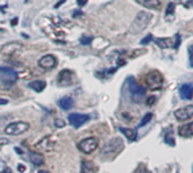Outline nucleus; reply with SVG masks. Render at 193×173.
<instances>
[{
  "mask_svg": "<svg viewBox=\"0 0 193 173\" xmlns=\"http://www.w3.org/2000/svg\"><path fill=\"white\" fill-rule=\"evenodd\" d=\"M151 17H153L151 14L147 13V11H139L130 26L131 34H140L142 31L146 30V27L148 26L149 22L151 20Z\"/></svg>",
  "mask_w": 193,
  "mask_h": 173,
  "instance_id": "1",
  "label": "nucleus"
},
{
  "mask_svg": "<svg viewBox=\"0 0 193 173\" xmlns=\"http://www.w3.org/2000/svg\"><path fill=\"white\" fill-rule=\"evenodd\" d=\"M123 147H124L123 140L121 138L115 137V138L107 140L105 143V145L102 148V155L106 158H113L120 153L123 149Z\"/></svg>",
  "mask_w": 193,
  "mask_h": 173,
  "instance_id": "2",
  "label": "nucleus"
},
{
  "mask_svg": "<svg viewBox=\"0 0 193 173\" xmlns=\"http://www.w3.org/2000/svg\"><path fill=\"white\" fill-rule=\"evenodd\" d=\"M128 88H129V93H130V97L131 100L135 102V103H141L142 100L145 97L146 94V89L140 86L135 79L133 77H129L128 78Z\"/></svg>",
  "mask_w": 193,
  "mask_h": 173,
  "instance_id": "3",
  "label": "nucleus"
},
{
  "mask_svg": "<svg viewBox=\"0 0 193 173\" xmlns=\"http://www.w3.org/2000/svg\"><path fill=\"white\" fill-rule=\"evenodd\" d=\"M163 83H164L163 76L157 70H154V71L149 73V74L147 75V77H146V84H147V86L151 91L160 89L162 86H163Z\"/></svg>",
  "mask_w": 193,
  "mask_h": 173,
  "instance_id": "4",
  "label": "nucleus"
},
{
  "mask_svg": "<svg viewBox=\"0 0 193 173\" xmlns=\"http://www.w3.org/2000/svg\"><path fill=\"white\" fill-rule=\"evenodd\" d=\"M29 129V124L24 121H17V122H13L9 124L5 128V134L6 135H13V136H18L26 133Z\"/></svg>",
  "mask_w": 193,
  "mask_h": 173,
  "instance_id": "5",
  "label": "nucleus"
},
{
  "mask_svg": "<svg viewBox=\"0 0 193 173\" xmlns=\"http://www.w3.org/2000/svg\"><path fill=\"white\" fill-rule=\"evenodd\" d=\"M98 139L96 137H88V138L82 139L77 145L78 149L85 154H91L98 147Z\"/></svg>",
  "mask_w": 193,
  "mask_h": 173,
  "instance_id": "6",
  "label": "nucleus"
},
{
  "mask_svg": "<svg viewBox=\"0 0 193 173\" xmlns=\"http://www.w3.org/2000/svg\"><path fill=\"white\" fill-rule=\"evenodd\" d=\"M75 78H76V75L73 73V70L70 69H63L61 70L58 75V85L61 86V87H66V86H70L75 82Z\"/></svg>",
  "mask_w": 193,
  "mask_h": 173,
  "instance_id": "7",
  "label": "nucleus"
},
{
  "mask_svg": "<svg viewBox=\"0 0 193 173\" xmlns=\"http://www.w3.org/2000/svg\"><path fill=\"white\" fill-rule=\"evenodd\" d=\"M17 80V73L8 67H0V82L6 85H11Z\"/></svg>",
  "mask_w": 193,
  "mask_h": 173,
  "instance_id": "8",
  "label": "nucleus"
},
{
  "mask_svg": "<svg viewBox=\"0 0 193 173\" xmlns=\"http://www.w3.org/2000/svg\"><path fill=\"white\" fill-rule=\"evenodd\" d=\"M180 35L176 34L175 37H158L155 40V43L160 49H169V48H179L180 45Z\"/></svg>",
  "mask_w": 193,
  "mask_h": 173,
  "instance_id": "9",
  "label": "nucleus"
},
{
  "mask_svg": "<svg viewBox=\"0 0 193 173\" xmlns=\"http://www.w3.org/2000/svg\"><path fill=\"white\" fill-rule=\"evenodd\" d=\"M89 120V115L88 114H82V113H71L68 117V121L75 128H79L86 124Z\"/></svg>",
  "mask_w": 193,
  "mask_h": 173,
  "instance_id": "10",
  "label": "nucleus"
},
{
  "mask_svg": "<svg viewBox=\"0 0 193 173\" xmlns=\"http://www.w3.org/2000/svg\"><path fill=\"white\" fill-rule=\"evenodd\" d=\"M175 118L177 119L179 121H186L193 117V105L192 104H189L184 108L177 109L174 112Z\"/></svg>",
  "mask_w": 193,
  "mask_h": 173,
  "instance_id": "11",
  "label": "nucleus"
},
{
  "mask_svg": "<svg viewBox=\"0 0 193 173\" xmlns=\"http://www.w3.org/2000/svg\"><path fill=\"white\" fill-rule=\"evenodd\" d=\"M58 64V60L53 55H46L42 57L39 61V66L44 69H52Z\"/></svg>",
  "mask_w": 193,
  "mask_h": 173,
  "instance_id": "12",
  "label": "nucleus"
},
{
  "mask_svg": "<svg viewBox=\"0 0 193 173\" xmlns=\"http://www.w3.org/2000/svg\"><path fill=\"white\" fill-rule=\"evenodd\" d=\"M179 135L184 138H191L193 136V124L189 122L179 127Z\"/></svg>",
  "mask_w": 193,
  "mask_h": 173,
  "instance_id": "13",
  "label": "nucleus"
},
{
  "mask_svg": "<svg viewBox=\"0 0 193 173\" xmlns=\"http://www.w3.org/2000/svg\"><path fill=\"white\" fill-rule=\"evenodd\" d=\"M80 173H97V166L93 162L82 160L80 164Z\"/></svg>",
  "mask_w": 193,
  "mask_h": 173,
  "instance_id": "14",
  "label": "nucleus"
},
{
  "mask_svg": "<svg viewBox=\"0 0 193 173\" xmlns=\"http://www.w3.org/2000/svg\"><path fill=\"white\" fill-rule=\"evenodd\" d=\"M180 95L182 99L192 100V85L184 84L180 87Z\"/></svg>",
  "mask_w": 193,
  "mask_h": 173,
  "instance_id": "15",
  "label": "nucleus"
},
{
  "mask_svg": "<svg viewBox=\"0 0 193 173\" xmlns=\"http://www.w3.org/2000/svg\"><path fill=\"white\" fill-rule=\"evenodd\" d=\"M58 105L60 106V109L64 110H70L73 106V100L70 97V96H64V97H61V99L58 101Z\"/></svg>",
  "mask_w": 193,
  "mask_h": 173,
  "instance_id": "16",
  "label": "nucleus"
},
{
  "mask_svg": "<svg viewBox=\"0 0 193 173\" xmlns=\"http://www.w3.org/2000/svg\"><path fill=\"white\" fill-rule=\"evenodd\" d=\"M19 49H22V44L17 43V42H11V43H8L7 45H5L1 49V52L5 53V55H11L15 51H18Z\"/></svg>",
  "mask_w": 193,
  "mask_h": 173,
  "instance_id": "17",
  "label": "nucleus"
},
{
  "mask_svg": "<svg viewBox=\"0 0 193 173\" xmlns=\"http://www.w3.org/2000/svg\"><path fill=\"white\" fill-rule=\"evenodd\" d=\"M137 2L148 9H157L160 6V0H137Z\"/></svg>",
  "mask_w": 193,
  "mask_h": 173,
  "instance_id": "18",
  "label": "nucleus"
},
{
  "mask_svg": "<svg viewBox=\"0 0 193 173\" xmlns=\"http://www.w3.org/2000/svg\"><path fill=\"white\" fill-rule=\"evenodd\" d=\"M120 131L122 134L124 135L126 137V139L129 140V142H135V139H137V130L135 129H130V128H123V127H121L120 128Z\"/></svg>",
  "mask_w": 193,
  "mask_h": 173,
  "instance_id": "19",
  "label": "nucleus"
},
{
  "mask_svg": "<svg viewBox=\"0 0 193 173\" xmlns=\"http://www.w3.org/2000/svg\"><path fill=\"white\" fill-rule=\"evenodd\" d=\"M50 144L52 145V144H54V142H52L49 137H45V138H43L39 144H37V145H36V147L43 149V151H45V152H50V151H52V149H53V146H50Z\"/></svg>",
  "mask_w": 193,
  "mask_h": 173,
  "instance_id": "20",
  "label": "nucleus"
},
{
  "mask_svg": "<svg viewBox=\"0 0 193 173\" xmlns=\"http://www.w3.org/2000/svg\"><path fill=\"white\" fill-rule=\"evenodd\" d=\"M28 86L33 89V91H35V92L41 93V92H43L44 88L46 87V83H45L44 80H35V82L29 83Z\"/></svg>",
  "mask_w": 193,
  "mask_h": 173,
  "instance_id": "21",
  "label": "nucleus"
},
{
  "mask_svg": "<svg viewBox=\"0 0 193 173\" xmlns=\"http://www.w3.org/2000/svg\"><path fill=\"white\" fill-rule=\"evenodd\" d=\"M29 158H31V162L36 165V166H41L42 164L44 163V158L42 155H40L39 153H34V152H31L29 153Z\"/></svg>",
  "mask_w": 193,
  "mask_h": 173,
  "instance_id": "22",
  "label": "nucleus"
},
{
  "mask_svg": "<svg viewBox=\"0 0 193 173\" xmlns=\"http://www.w3.org/2000/svg\"><path fill=\"white\" fill-rule=\"evenodd\" d=\"M153 119V113H146L145 114V117L142 118V120L140 121V124H139V127H144V126H146V124L149 122L150 120Z\"/></svg>",
  "mask_w": 193,
  "mask_h": 173,
  "instance_id": "23",
  "label": "nucleus"
},
{
  "mask_svg": "<svg viewBox=\"0 0 193 173\" xmlns=\"http://www.w3.org/2000/svg\"><path fill=\"white\" fill-rule=\"evenodd\" d=\"M93 42V36H82V39H80V43L82 45H88L91 44Z\"/></svg>",
  "mask_w": 193,
  "mask_h": 173,
  "instance_id": "24",
  "label": "nucleus"
},
{
  "mask_svg": "<svg viewBox=\"0 0 193 173\" xmlns=\"http://www.w3.org/2000/svg\"><path fill=\"white\" fill-rule=\"evenodd\" d=\"M174 11H175V5H174L173 2H171V4H168V6H167V8H166V11H165V15H173Z\"/></svg>",
  "mask_w": 193,
  "mask_h": 173,
  "instance_id": "25",
  "label": "nucleus"
},
{
  "mask_svg": "<svg viewBox=\"0 0 193 173\" xmlns=\"http://www.w3.org/2000/svg\"><path fill=\"white\" fill-rule=\"evenodd\" d=\"M54 126H55L57 128H63V127L66 126V121L62 120V119H57V120L54 121Z\"/></svg>",
  "mask_w": 193,
  "mask_h": 173,
  "instance_id": "26",
  "label": "nucleus"
},
{
  "mask_svg": "<svg viewBox=\"0 0 193 173\" xmlns=\"http://www.w3.org/2000/svg\"><path fill=\"white\" fill-rule=\"evenodd\" d=\"M151 39H153V35H151V34H148L147 36H146V37H144V39L141 40V42H140V43H141L142 45L148 44L150 41H151Z\"/></svg>",
  "mask_w": 193,
  "mask_h": 173,
  "instance_id": "27",
  "label": "nucleus"
},
{
  "mask_svg": "<svg viewBox=\"0 0 193 173\" xmlns=\"http://www.w3.org/2000/svg\"><path fill=\"white\" fill-rule=\"evenodd\" d=\"M155 102H156V96H154V95L148 96V99H147V105L151 106V105H154L155 104Z\"/></svg>",
  "mask_w": 193,
  "mask_h": 173,
  "instance_id": "28",
  "label": "nucleus"
},
{
  "mask_svg": "<svg viewBox=\"0 0 193 173\" xmlns=\"http://www.w3.org/2000/svg\"><path fill=\"white\" fill-rule=\"evenodd\" d=\"M165 143L171 145V146H175V140H174L173 137H171V136H166L165 137Z\"/></svg>",
  "mask_w": 193,
  "mask_h": 173,
  "instance_id": "29",
  "label": "nucleus"
},
{
  "mask_svg": "<svg viewBox=\"0 0 193 173\" xmlns=\"http://www.w3.org/2000/svg\"><path fill=\"white\" fill-rule=\"evenodd\" d=\"M7 144H9V140L7 138H0V146L1 145H7Z\"/></svg>",
  "mask_w": 193,
  "mask_h": 173,
  "instance_id": "30",
  "label": "nucleus"
},
{
  "mask_svg": "<svg viewBox=\"0 0 193 173\" xmlns=\"http://www.w3.org/2000/svg\"><path fill=\"white\" fill-rule=\"evenodd\" d=\"M191 49H192V45L189 46V58H190V66H192V55H191Z\"/></svg>",
  "mask_w": 193,
  "mask_h": 173,
  "instance_id": "31",
  "label": "nucleus"
},
{
  "mask_svg": "<svg viewBox=\"0 0 193 173\" xmlns=\"http://www.w3.org/2000/svg\"><path fill=\"white\" fill-rule=\"evenodd\" d=\"M77 2H78V6L82 7V6H85L87 4V0H77Z\"/></svg>",
  "mask_w": 193,
  "mask_h": 173,
  "instance_id": "32",
  "label": "nucleus"
},
{
  "mask_svg": "<svg viewBox=\"0 0 193 173\" xmlns=\"http://www.w3.org/2000/svg\"><path fill=\"white\" fill-rule=\"evenodd\" d=\"M137 173H150V172L147 170V169L144 168V169H139V170L137 171Z\"/></svg>",
  "mask_w": 193,
  "mask_h": 173,
  "instance_id": "33",
  "label": "nucleus"
},
{
  "mask_svg": "<svg viewBox=\"0 0 193 173\" xmlns=\"http://www.w3.org/2000/svg\"><path fill=\"white\" fill-rule=\"evenodd\" d=\"M82 11L80 10H75L73 11V17H76V16H82Z\"/></svg>",
  "mask_w": 193,
  "mask_h": 173,
  "instance_id": "34",
  "label": "nucleus"
},
{
  "mask_svg": "<svg viewBox=\"0 0 193 173\" xmlns=\"http://www.w3.org/2000/svg\"><path fill=\"white\" fill-rule=\"evenodd\" d=\"M18 171H19V172H24L25 165H23V164H18Z\"/></svg>",
  "mask_w": 193,
  "mask_h": 173,
  "instance_id": "35",
  "label": "nucleus"
},
{
  "mask_svg": "<svg viewBox=\"0 0 193 173\" xmlns=\"http://www.w3.org/2000/svg\"><path fill=\"white\" fill-rule=\"evenodd\" d=\"M0 173H13V171H11L9 168H5Z\"/></svg>",
  "mask_w": 193,
  "mask_h": 173,
  "instance_id": "36",
  "label": "nucleus"
},
{
  "mask_svg": "<svg viewBox=\"0 0 193 173\" xmlns=\"http://www.w3.org/2000/svg\"><path fill=\"white\" fill-rule=\"evenodd\" d=\"M63 2H66V0H60L58 4H55V6H54V8H59V7H60V5H62Z\"/></svg>",
  "mask_w": 193,
  "mask_h": 173,
  "instance_id": "37",
  "label": "nucleus"
},
{
  "mask_svg": "<svg viewBox=\"0 0 193 173\" xmlns=\"http://www.w3.org/2000/svg\"><path fill=\"white\" fill-rule=\"evenodd\" d=\"M8 103V101L5 99H0V105H4V104H7Z\"/></svg>",
  "mask_w": 193,
  "mask_h": 173,
  "instance_id": "38",
  "label": "nucleus"
},
{
  "mask_svg": "<svg viewBox=\"0 0 193 173\" xmlns=\"http://www.w3.org/2000/svg\"><path fill=\"white\" fill-rule=\"evenodd\" d=\"M17 22H18V18H14V19L11 20V25L13 26H16L17 25Z\"/></svg>",
  "mask_w": 193,
  "mask_h": 173,
  "instance_id": "39",
  "label": "nucleus"
},
{
  "mask_svg": "<svg viewBox=\"0 0 193 173\" xmlns=\"http://www.w3.org/2000/svg\"><path fill=\"white\" fill-rule=\"evenodd\" d=\"M15 151H16V152H17V153H18V154H23V152H22V151H20L19 148H17V147L15 148Z\"/></svg>",
  "mask_w": 193,
  "mask_h": 173,
  "instance_id": "40",
  "label": "nucleus"
},
{
  "mask_svg": "<svg viewBox=\"0 0 193 173\" xmlns=\"http://www.w3.org/2000/svg\"><path fill=\"white\" fill-rule=\"evenodd\" d=\"M39 173H50V172H48V171H44V170H41V171H39Z\"/></svg>",
  "mask_w": 193,
  "mask_h": 173,
  "instance_id": "41",
  "label": "nucleus"
}]
</instances>
